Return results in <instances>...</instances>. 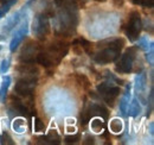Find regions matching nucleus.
Here are the masks:
<instances>
[{"instance_id": "obj_1", "label": "nucleus", "mask_w": 154, "mask_h": 145, "mask_svg": "<svg viewBox=\"0 0 154 145\" xmlns=\"http://www.w3.org/2000/svg\"><path fill=\"white\" fill-rule=\"evenodd\" d=\"M57 7L56 32L62 36L71 35L77 25V0H55Z\"/></svg>"}, {"instance_id": "obj_2", "label": "nucleus", "mask_w": 154, "mask_h": 145, "mask_svg": "<svg viewBox=\"0 0 154 145\" xmlns=\"http://www.w3.org/2000/svg\"><path fill=\"white\" fill-rule=\"evenodd\" d=\"M123 45H125V40L122 38H115L110 40L106 48H103L97 54L94 55V61L98 64H107L115 62L121 55Z\"/></svg>"}, {"instance_id": "obj_3", "label": "nucleus", "mask_w": 154, "mask_h": 145, "mask_svg": "<svg viewBox=\"0 0 154 145\" xmlns=\"http://www.w3.org/2000/svg\"><path fill=\"white\" fill-rule=\"evenodd\" d=\"M37 77L38 76H27V75H25L24 77H21L17 81L16 87H14V92L23 98L32 99L33 92H35V88H36L37 82H38Z\"/></svg>"}, {"instance_id": "obj_4", "label": "nucleus", "mask_w": 154, "mask_h": 145, "mask_svg": "<svg viewBox=\"0 0 154 145\" xmlns=\"http://www.w3.org/2000/svg\"><path fill=\"white\" fill-rule=\"evenodd\" d=\"M135 57H136V48L131 47L121 55V57L117 58L119 61L116 62L115 70L120 74H129L133 69Z\"/></svg>"}, {"instance_id": "obj_5", "label": "nucleus", "mask_w": 154, "mask_h": 145, "mask_svg": "<svg viewBox=\"0 0 154 145\" xmlns=\"http://www.w3.org/2000/svg\"><path fill=\"white\" fill-rule=\"evenodd\" d=\"M50 32V14L39 13L33 21V34L40 40H44Z\"/></svg>"}, {"instance_id": "obj_6", "label": "nucleus", "mask_w": 154, "mask_h": 145, "mask_svg": "<svg viewBox=\"0 0 154 145\" xmlns=\"http://www.w3.org/2000/svg\"><path fill=\"white\" fill-rule=\"evenodd\" d=\"M120 87L114 86L113 82L110 81H106L102 82L97 86V93L103 98V100L106 101L107 105H109L110 107L114 106V101L120 94Z\"/></svg>"}, {"instance_id": "obj_7", "label": "nucleus", "mask_w": 154, "mask_h": 145, "mask_svg": "<svg viewBox=\"0 0 154 145\" xmlns=\"http://www.w3.org/2000/svg\"><path fill=\"white\" fill-rule=\"evenodd\" d=\"M142 30V20L137 11H133L129 16V20L126 29V35L131 42H135L139 39V36Z\"/></svg>"}, {"instance_id": "obj_8", "label": "nucleus", "mask_w": 154, "mask_h": 145, "mask_svg": "<svg viewBox=\"0 0 154 145\" xmlns=\"http://www.w3.org/2000/svg\"><path fill=\"white\" fill-rule=\"evenodd\" d=\"M29 4H31V1H29L27 5H29ZM27 5L24 6V7H23L21 10H19L18 12H16L11 18L7 20V23L4 25V27H2V30H1V32H0V40H6V38L8 37V35L12 32V30L18 26V24L20 23V20L23 19V17H25V16H24V12L26 11Z\"/></svg>"}, {"instance_id": "obj_9", "label": "nucleus", "mask_w": 154, "mask_h": 145, "mask_svg": "<svg viewBox=\"0 0 154 145\" xmlns=\"http://www.w3.org/2000/svg\"><path fill=\"white\" fill-rule=\"evenodd\" d=\"M46 53L51 57L54 66H56V64H58L60 62V60L64 58L66 56V54L69 53V45L65 42L59 40V42H56V43H52L48 48Z\"/></svg>"}, {"instance_id": "obj_10", "label": "nucleus", "mask_w": 154, "mask_h": 145, "mask_svg": "<svg viewBox=\"0 0 154 145\" xmlns=\"http://www.w3.org/2000/svg\"><path fill=\"white\" fill-rule=\"evenodd\" d=\"M40 51V48L37 43L35 42H29L21 50L19 56L20 62L23 63H35L37 55Z\"/></svg>"}, {"instance_id": "obj_11", "label": "nucleus", "mask_w": 154, "mask_h": 145, "mask_svg": "<svg viewBox=\"0 0 154 145\" xmlns=\"http://www.w3.org/2000/svg\"><path fill=\"white\" fill-rule=\"evenodd\" d=\"M27 32H29V21H27V19H25L24 25L16 32V35L13 36L11 43H10V51L11 53H14L18 49V47L20 45V43L23 42V39L25 38V36L27 35Z\"/></svg>"}, {"instance_id": "obj_12", "label": "nucleus", "mask_w": 154, "mask_h": 145, "mask_svg": "<svg viewBox=\"0 0 154 145\" xmlns=\"http://www.w3.org/2000/svg\"><path fill=\"white\" fill-rule=\"evenodd\" d=\"M12 107L14 109V112L17 113V114H19L21 117H27V115H36V111H33V109H31L26 104H24L20 99L18 98H16V95H13L12 96Z\"/></svg>"}, {"instance_id": "obj_13", "label": "nucleus", "mask_w": 154, "mask_h": 145, "mask_svg": "<svg viewBox=\"0 0 154 145\" xmlns=\"http://www.w3.org/2000/svg\"><path fill=\"white\" fill-rule=\"evenodd\" d=\"M131 89H132V83H127L125 93H123V95H122V98L120 100V112H121V115L122 117H126L127 115V108H128V105H129L131 98H132Z\"/></svg>"}, {"instance_id": "obj_14", "label": "nucleus", "mask_w": 154, "mask_h": 145, "mask_svg": "<svg viewBox=\"0 0 154 145\" xmlns=\"http://www.w3.org/2000/svg\"><path fill=\"white\" fill-rule=\"evenodd\" d=\"M88 108L90 111L91 117H101V119H103L104 121L108 120L109 112H108V109L106 108L104 106H102L100 104H96V102H93V104H90V106H88Z\"/></svg>"}, {"instance_id": "obj_15", "label": "nucleus", "mask_w": 154, "mask_h": 145, "mask_svg": "<svg viewBox=\"0 0 154 145\" xmlns=\"http://www.w3.org/2000/svg\"><path fill=\"white\" fill-rule=\"evenodd\" d=\"M146 75L143 72L137 74L135 76V92L137 93V95H140V99L143 101V93L146 91Z\"/></svg>"}, {"instance_id": "obj_16", "label": "nucleus", "mask_w": 154, "mask_h": 145, "mask_svg": "<svg viewBox=\"0 0 154 145\" xmlns=\"http://www.w3.org/2000/svg\"><path fill=\"white\" fill-rule=\"evenodd\" d=\"M18 72L27 76H38L39 69L35 66V63H23L18 67Z\"/></svg>"}, {"instance_id": "obj_17", "label": "nucleus", "mask_w": 154, "mask_h": 145, "mask_svg": "<svg viewBox=\"0 0 154 145\" xmlns=\"http://www.w3.org/2000/svg\"><path fill=\"white\" fill-rule=\"evenodd\" d=\"M141 113V105L139 102V100L134 98L131 100L129 105H128V108H127V115H131L133 118H136L139 114Z\"/></svg>"}, {"instance_id": "obj_18", "label": "nucleus", "mask_w": 154, "mask_h": 145, "mask_svg": "<svg viewBox=\"0 0 154 145\" xmlns=\"http://www.w3.org/2000/svg\"><path fill=\"white\" fill-rule=\"evenodd\" d=\"M36 62L42 64L44 68H50V67L54 66L51 57L49 56V54L46 51H39L38 55H37V58H36Z\"/></svg>"}, {"instance_id": "obj_19", "label": "nucleus", "mask_w": 154, "mask_h": 145, "mask_svg": "<svg viewBox=\"0 0 154 145\" xmlns=\"http://www.w3.org/2000/svg\"><path fill=\"white\" fill-rule=\"evenodd\" d=\"M11 85V77L10 76H4L2 83H1V88H0V101L1 102H6V96H7V92Z\"/></svg>"}, {"instance_id": "obj_20", "label": "nucleus", "mask_w": 154, "mask_h": 145, "mask_svg": "<svg viewBox=\"0 0 154 145\" xmlns=\"http://www.w3.org/2000/svg\"><path fill=\"white\" fill-rule=\"evenodd\" d=\"M38 139L43 140L42 143H44V144H59V142H60V138L56 132H50L48 136L39 137Z\"/></svg>"}, {"instance_id": "obj_21", "label": "nucleus", "mask_w": 154, "mask_h": 145, "mask_svg": "<svg viewBox=\"0 0 154 145\" xmlns=\"http://www.w3.org/2000/svg\"><path fill=\"white\" fill-rule=\"evenodd\" d=\"M18 2V0H6L5 2H4V5L0 7V19L4 18L5 16H6V13L11 10V7L13 6V5H16Z\"/></svg>"}, {"instance_id": "obj_22", "label": "nucleus", "mask_w": 154, "mask_h": 145, "mask_svg": "<svg viewBox=\"0 0 154 145\" xmlns=\"http://www.w3.org/2000/svg\"><path fill=\"white\" fill-rule=\"evenodd\" d=\"M90 119H91L90 111H89L88 107H85V108L81 112V114H79V121H81V124H82L83 126H85V125H88V124H89Z\"/></svg>"}, {"instance_id": "obj_23", "label": "nucleus", "mask_w": 154, "mask_h": 145, "mask_svg": "<svg viewBox=\"0 0 154 145\" xmlns=\"http://www.w3.org/2000/svg\"><path fill=\"white\" fill-rule=\"evenodd\" d=\"M139 48L142 49L143 51H148L151 49H153V42H148V39L146 37H141L139 39Z\"/></svg>"}, {"instance_id": "obj_24", "label": "nucleus", "mask_w": 154, "mask_h": 145, "mask_svg": "<svg viewBox=\"0 0 154 145\" xmlns=\"http://www.w3.org/2000/svg\"><path fill=\"white\" fill-rule=\"evenodd\" d=\"M76 80H77V82L79 83V86H82L84 89H89V87H90V81H89V79H88L85 75L78 74V75H76Z\"/></svg>"}, {"instance_id": "obj_25", "label": "nucleus", "mask_w": 154, "mask_h": 145, "mask_svg": "<svg viewBox=\"0 0 154 145\" xmlns=\"http://www.w3.org/2000/svg\"><path fill=\"white\" fill-rule=\"evenodd\" d=\"M76 44H79V47L83 48L87 53H89V49H90V47H91L90 42H88L85 38H78V39H75V40L72 42V45H76Z\"/></svg>"}, {"instance_id": "obj_26", "label": "nucleus", "mask_w": 154, "mask_h": 145, "mask_svg": "<svg viewBox=\"0 0 154 145\" xmlns=\"http://www.w3.org/2000/svg\"><path fill=\"white\" fill-rule=\"evenodd\" d=\"M110 130H112L114 133L121 132V131H122V123H121V120H119V119H113V120L110 121Z\"/></svg>"}, {"instance_id": "obj_27", "label": "nucleus", "mask_w": 154, "mask_h": 145, "mask_svg": "<svg viewBox=\"0 0 154 145\" xmlns=\"http://www.w3.org/2000/svg\"><path fill=\"white\" fill-rule=\"evenodd\" d=\"M0 143L2 145H14L13 139L11 138V136L6 132H4L1 136H0Z\"/></svg>"}, {"instance_id": "obj_28", "label": "nucleus", "mask_w": 154, "mask_h": 145, "mask_svg": "<svg viewBox=\"0 0 154 145\" xmlns=\"http://www.w3.org/2000/svg\"><path fill=\"white\" fill-rule=\"evenodd\" d=\"M91 128L95 131V132H101L103 128H104V123L101 121L100 119H94L91 121Z\"/></svg>"}, {"instance_id": "obj_29", "label": "nucleus", "mask_w": 154, "mask_h": 145, "mask_svg": "<svg viewBox=\"0 0 154 145\" xmlns=\"http://www.w3.org/2000/svg\"><path fill=\"white\" fill-rule=\"evenodd\" d=\"M135 5H141L143 7L152 8L154 6V0H132Z\"/></svg>"}, {"instance_id": "obj_30", "label": "nucleus", "mask_w": 154, "mask_h": 145, "mask_svg": "<svg viewBox=\"0 0 154 145\" xmlns=\"http://www.w3.org/2000/svg\"><path fill=\"white\" fill-rule=\"evenodd\" d=\"M81 139L79 134H74V136H65L64 137V142L66 144H76L78 143V140Z\"/></svg>"}, {"instance_id": "obj_31", "label": "nucleus", "mask_w": 154, "mask_h": 145, "mask_svg": "<svg viewBox=\"0 0 154 145\" xmlns=\"http://www.w3.org/2000/svg\"><path fill=\"white\" fill-rule=\"evenodd\" d=\"M10 69V60H2L1 61V64H0V74H6Z\"/></svg>"}, {"instance_id": "obj_32", "label": "nucleus", "mask_w": 154, "mask_h": 145, "mask_svg": "<svg viewBox=\"0 0 154 145\" xmlns=\"http://www.w3.org/2000/svg\"><path fill=\"white\" fill-rule=\"evenodd\" d=\"M44 130H45L44 123H43L40 119H36V121H35V131H36V132H42V131H44Z\"/></svg>"}, {"instance_id": "obj_33", "label": "nucleus", "mask_w": 154, "mask_h": 145, "mask_svg": "<svg viewBox=\"0 0 154 145\" xmlns=\"http://www.w3.org/2000/svg\"><path fill=\"white\" fill-rule=\"evenodd\" d=\"M23 127H24V121L23 120H16L13 123V128L17 132H23Z\"/></svg>"}, {"instance_id": "obj_34", "label": "nucleus", "mask_w": 154, "mask_h": 145, "mask_svg": "<svg viewBox=\"0 0 154 145\" xmlns=\"http://www.w3.org/2000/svg\"><path fill=\"white\" fill-rule=\"evenodd\" d=\"M147 54H146V58H147V61H148V63L151 64V66H153L154 63V50L153 49H151V50H148V51H146Z\"/></svg>"}, {"instance_id": "obj_35", "label": "nucleus", "mask_w": 154, "mask_h": 145, "mask_svg": "<svg viewBox=\"0 0 154 145\" xmlns=\"http://www.w3.org/2000/svg\"><path fill=\"white\" fill-rule=\"evenodd\" d=\"M94 143H95V139H94V137H91L90 134L85 136V138H84V142H83V144L88 145V144H94Z\"/></svg>"}, {"instance_id": "obj_36", "label": "nucleus", "mask_w": 154, "mask_h": 145, "mask_svg": "<svg viewBox=\"0 0 154 145\" xmlns=\"http://www.w3.org/2000/svg\"><path fill=\"white\" fill-rule=\"evenodd\" d=\"M113 2L116 7H122L125 4V0H113Z\"/></svg>"}, {"instance_id": "obj_37", "label": "nucleus", "mask_w": 154, "mask_h": 145, "mask_svg": "<svg viewBox=\"0 0 154 145\" xmlns=\"http://www.w3.org/2000/svg\"><path fill=\"white\" fill-rule=\"evenodd\" d=\"M149 130H151V134H153V123H151V125H149Z\"/></svg>"}, {"instance_id": "obj_38", "label": "nucleus", "mask_w": 154, "mask_h": 145, "mask_svg": "<svg viewBox=\"0 0 154 145\" xmlns=\"http://www.w3.org/2000/svg\"><path fill=\"white\" fill-rule=\"evenodd\" d=\"M95 1H97V2H106L107 0H95Z\"/></svg>"}, {"instance_id": "obj_39", "label": "nucleus", "mask_w": 154, "mask_h": 145, "mask_svg": "<svg viewBox=\"0 0 154 145\" xmlns=\"http://www.w3.org/2000/svg\"><path fill=\"white\" fill-rule=\"evenodd\" d=\"M0 50H1V47H0Z\"/></svg>"}]
</instances>
